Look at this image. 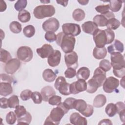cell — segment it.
Returning <instances> with one entry per match:
<instances>
[{"instance_id": "1", "label": "cell", "mask_w": 125, "mask_h": 125, "mask_svg": "<svg viewBox=\"0 0 125 125\" xmlns=\"http://www.w3.org/2000/svg\"><path fill=\"white\" fill-rule=\"evenodd\" d=\"M56 42L57 44L61 46L63 52L66 54L73 51L76 40L74 37L71 35H66L63 32H60L57 35Z\"/></svg>"}, {"instance_id": "2", "label": "cell", "mask_w": 125, "mask_h": 125, "mask_svg": "<svg viewBox=\"0 0 125 125\" xmlns=\"http://www.w3.org/2000/svg\"><path fill=\"white\" fill-rule=\"evenodd\" d=\"M68 111L64 107L63 103H61L57 105V107L52 109L50 115L46 119L44 125H59L64 114H66Z\"/></svg>"}, {"instance_id": "3", "label": "cell", "mask_w": 125, "mask_h": 125, "mask_svg": "<svg viewBox=\"0 0 125 125\" xmlns=\"http://www.w3.org/2000/svg\"><path fill=\"white\" fill-rule=\"evenodd\" d=\"M55 13V8L52 5H41L35 8L33 14L35 18L42 19L46 17H50Z\"/></svg>"}, {"instance_id": "4", "label": "cell", "mask_w": 125, "mask_h": 125, "mask_svg": "<svg viewBox=\"0 0 125 125\" xmlns=\"http://www.w3.org/2000/svg\"><path fill=\"white\" fill-rule=\"evenodd\" d=\"M70 84L66 82L65 79L63 77L59 76L57 78L55 82L54 86L61 94L66 96L71 94L69 89Z\"/></svg>"}, {"instance_id": "5", "label": "cell", "mask_w": 125, "mask_h": 125, "mask_svg": "<svg viewBox=\"0 0 125 125\" xmlns=\"http://www.w3.org/2000/svg\"><path fill=\"white\" fill-rule=\"evenodd\" d=\"M17 57L19 60L26 62L30 61L33 56L32 50L30 47L27 46L20 47L17 52Z\"/></svg>"}, {"instance_id": "6", "label": "cell", "mask_w": 125, "mask_h": 125, "mask_svg": "<svg viewBox=\"0 0 125 125\" xmlns=\"http://www.w3.org/2000/svg\"><path fill=\"white\" fill-rule=\"evenodd\" d=\"M111 65L113 69H120L125 67V61L124 56L119 52H113L110 56Z\"/></svg>"}, {"instance_id": "7", "label": "cell", "mask_w": 125, "mask_h": 125, "mask_svg": "<svg viewBox=\"0 0 125 125\" xmlns=\"http://www.w3.org/2000/svg\"><path fill=\"white\" fill-rule=\"evenodd\" d=\"M119 80L111 76L106 79L103 84V88L105 92L111 93L117 89L119 86Z\"/></svg>"}, {"instance_id": "8", "label": "cell", "mask_w": 125, "mask_h": 125, "mask_svg": "<svg viewBox=\"0 0 125 125\" xmlns=\"http://www.w3.org/2000/svg\"><path fill=\"white\" fill-rule=\"evenodd\" d=\"M93 38L97 47H104L107 44V37L104 30L97 29L93 34Z\"/></svg>"}, {"instance_id": "9", "label": "cell", "mask_w": 125, "mask_h": 125, "mask_svg": "<svg viewBox=\"0 0 125 125\" xmlns=\"http://www.w3.org/2000/svg\"><path fill=\"white\" fill-rule=\"evenodd\" d=\"M63 33L66 35L77 36L81 33V29L80 25L73 23H66L62 25Z\"/></svg>"}, {"instance_id": "10", "label": "cell", "mask_w": 125, "mask_h": 125, "mask_svg": "<svg viewBox=\"0 0 125 125\" xmlns=\"http://www.w3.org/2000/svg\"><path fill=\"white\" fill-rule=\"evenodd\" d=\"M78 56L77 53L75 51H72L66 53L64 55V61L65 64L68 68H77L78 64Z\"/></svg>"}, {"instance_id": "11", "label": "cell", "mask_w": 125, "mask_h": 125, "mask_svg": "<svg viewBox=\"0 0 125 125\" xmlns=\"http://www.w3.org/2000/svg\"><path fill=\"white\" fill-rule=\"evenodd\" d=\"M60 23L59 21L55 18H51L46 20L42 24L43 29L46 32H55L59 29Z\"/></svg>"}, {"instance_id": "12", "label": "cell", "mask_w": 125, "mask_h": 125, "mask_svg": "<svg viewBox=\"0 0 125 125\" xmlns=\"http://www.w3.org/2000/svg\"><path fill=\"white\" fill-rule=\"evenodd\" d=\"M87 83L85 80L79 79L70 84L69 89L71 94H77L86 90Z\"/></svg>"}, {"instance_id": "13", "label": "cell", "mask_w": 125, "mask_h": 125, "mask_svg": "<svg viewBox=\"0 0 125 125\" xmlns=\"http://www.w3.org/2000/svg\"><path fill=\"white\" fill-rule=\"evenodd\" d=\"M21 62L20 60L13 58L11 59L5 65V71L9 74H13L15 73L20 67Z\"/></svg>"}, {"instance_id": "14", "label": "cell", "mask_w": 125, "mask_h": 125, "mask_svg": "<svg viewBox=\"0 0 125 125\" xmlns=\"http://www.w3.org/2000/svg\"><path fill=\"white\" fill-rule=\"evenodd\" d=\"M92 79L98 84L99 87H101L106 79V72L100 67H98L95 70Z\"/></svg>"}, {"instance_id": "15", "label": "cell", "mask_w": 125, "mask_h": 125, "mask_svg": "<svg viewBox=\"0 0 125 125\" xmlns=\"http://www.w3.org/2000/svg\"><path fill=\"white\" fill-rule=\"evenodd\" d=\"M61 53L59 50H55L53 53L49 56L47 59L48 64L51 67L58 66L61 62Z\"/></svg>"}, {"instance_id": "16", "label": "cell", "mask_w": 125, "mask_h": 125, "mask_svg": "<svg viewBox=\"0 0 125 125\" xmlns=\"http://www.w3.org/2000/svg\"><path fill=\"white\" fill-rule=\"evenodd\" d=\"M52 46L49 44H44L41 48L36 49V52L38 55L42 58H48L54 51Z\"/></svg>"}, {"instance_id": "17", "label": "cell", "mask_w": 125, "mask_h": 125, "mask_svg": "<svg viewBox=\"0 0 125 125\" xmlns=\"http://www.w3.org/2000/svg\"><path fill=\"white\" fill-rule=\"evenodd\" d=\"M70 122L74 125H86L87 120L77 112L73 113L69 118Z\"/></svg>"}, {"instance_id": "18", "label": "cell", "mask_w": 125, "mask_h": 125, "mask_svg": "<svg viewBox=\"0 0 125 125\" xmlns=\"http://www.w3.org/2000/svg\"><path fill=\"white\" fill-rule=\"evenodd\" d=\"M41 93L42 94L43 101L44 102H47L51 97L55 95L56 92L52 87L48 85L43 87L41 89Z\"/></svg>"}, {"instance_id": "19", "label": "cell", "mask_w": 125, "mask_h": 125, "mask_svg": "<svg viewBox=\"0 0 125 125\" xmlns=\"http://www.w3.org/2000/svg\"><path fill=\"white\" fill-rule=\"evenodd\" d=\"M83 31L87 34L93 35L94 32L98 29V26L92 21H87L84 22L82 25Z\"/></svg>"}, {"instance_id": "20", "label": "cell", "mask_w": 125, "mask_h": 125, "mask_svg": "<svg viewBox=\"0 0 125 125\" xmlns=\"http://www.w3.org/2000/svg\"><path fill=\"white\" fill-rule=\"evenodd\" d=\"M124 49L123 43L118 40H115L112 44L107 47L108 52L110 54L116 52L121 53L124 51Z\"/></svg>"}, {"instance_id": "21", "label": "cell", "mask_w": 125, "mask_h": 125, "mask_svg": "<svg viewBox=\"0 0 125 125\" xmlns=\"http://www.w3.org/2000/svg\"><path fill=\"white\" fill-rule=\"evenodd\" d=\"M13 92V88L11 83H9L0 82V95L3 96L9 95Z\"/></svg>"}, {"instance_id": "22", "label": "cell", "mask_w": 125, "mask_h": 125, "mask_svg": "<svg viewBox=\"0 0 125 125\" xmlns=\"http://www.w3.org/2000/svg\"><path fill=\"white\" fill-rule=\"evenodd\" d=\"M107 55V51L105 47H95L93 51L94 57L97 60L104 59Z\"/></svg>"}, {"instance_id": "23", "label": "cell", "mask_w": 125, "mask_h": 125, "mask_svg": "<svg viewBox=\"0 0 125 125\" xmlns=\"http://www.w3.org/2000/svg\"><path fill=\"white\" fill-rule=\"evenodd\" d=\"M90 70L86 67H82L78 70L76 73V77L78 80L81 79L86 80L90 76Z\"/></svg>"}, {"instance_id": "24", "label": "cell", "mask_w": 125, "mask_h": 125, "mask_svg": "<svg viewBox=\"0 0 125 125\" xmlns=\"http://www.w3.org/2000/svg\"><path fill=\"white\" fill-rule=\"evenodd\" d=\"M42 77L44 81L51 83L53 82L57 77V75L51 69H46L42 73Z\"/></svg>"}, {"instance_id": "25", "label": "cell", "mask_w": 125, "mask_h": 125, "mask_svg": "<svg viewBox=\"0 0 125 125\" xmlns=\"http://www.w3.org/2000/svg\"><path fill=\"white\" fill-rule=\"evenodd\" d=\"M106 102V98L103 94H99L97 95L94 99L93 106L97 108H100L103 106Z\"/></svg>"}, {"instance_id": "26", "label": "cell", "mask_w": 125, "mask_h": 125, "mask_svg": "<svg viewBox=\"0 0 125 125\" xmlns=\"http://www.w3.org/2000/svg\"><path fill=\"white\" fill-rule=\"evenodd\" d=\"M87 104L82 99H76L74 103V108L82 113L87 107Z\"/></svg>"}, {"instance_id": "27", "label": "cell", "mask_w": 125, "mask_h": 125, "mask_svg": "<svg viewBox=\"0 0 125 125\" xmlns=\"http://www.w3.org/2000/svg\"><path fill=\"white\" fill-rule=\"evenodd\" d=\"M93 22L98 26L104 27L106 26L108 19L103 15H97L93 19Z\"/></svg>"}, {"instance_id": "28", "label": "cell", "mask_w": 125, "mask_h": 125, "mask_svg": "<svg viewBox=\"0 0 125 125\" xmlns=\"http://www.w3.org/2000/svg\"><path fill=\"white\" fill-rule=\"evenodd\" d=\"M18 18L21 22H27L30 21L31 19V15L27 10L24 9L19 12Z\"/></svg>"}, {"instance_id": "29", "label": "cell", "mask_w": 125, "mask_h": 125, "mask_svg": "<svg viewBox=\"0 0 125 125\" xmlns=\"http://www.w3.org/2000/svg\"><path fill=\"white\" fill-rule=\"evenodd\" d=\"M121 23L119 20L115 18H111L108 20L106 23V27L107 29L109 30H116L119 27Z\"/></svg>"}, {"instance_id": "30", "label": "cell", "mask_w": 125, "mask_h": 125, "mask_svg": "<svg viewBox=\"0 0 125 125\" xmlns=\"http://www.w3.org/2000/svg\"><path fill=\"white\" fill-rule=\"evenodd\" d=\"M85 16L84 11L80 8L75 9L72 13V17L74 20L77 21H83Z\"/></svg>"}, {"instance_id": "31", "label": "cell", "mask_w": 125, "mask_h": 125, "mask_svg": "<svg viewBox=\"0 0 125 125\" xmlns=\"http://www.w3.org/2000/svg\"><path fill=\"white\" fill-rule=\"evenodd\" d=\"M99 88L98 84L91 78L87 83V88L86 91L89 93H95Z\"/></svg>"}, {"instance_id": "32", "label": "cell", "mask_w": 125, "mask_h": 125, "mask_svg": "<svg viewBox=\"0 0 125 125\" xmlns=\"http://www.w3.org/2000/svg\"><path fill=\"white\" fill-rule=\"evenodd\" d=\"M106 114L110 117H113L117 113V108L115 104L113 103L108 104L105 108Z\"/></svg>"}, {"instance_id": "33", "label": "cell", "mask_w": 125, "mask_h": 125, "mask_svg": "<svg viewBox=\"0 0 125 125\" xmlns=\"http://www.w3.org/2000/svg\"><path fill=\"white\" fill-rule=\"evenodd\" d=\"M109 9L113 12L119 11L121 9L122 5V1L117 0H110L109 1Z\"/></svg>"}, {"instance_id": "34", "label": "cell", "mask_w": 125, "mask_h": 125, "mask_svg": "<svg viewBox=\"0 0 125 125\" xmlns=\"http://www.w3.org/2000/svg\"><path fill=\"white\" fill-rule=\"evenodd\" d=\"M9 28L12 32L15 34L20 33L22 29L21 24L17 21H12L10 23Z\"/></svg>"}, {"instance_id": "35", "label": "cell", "mask_w": 125, "mask_h": 125, "mask_svg": "<svg viewBox=\"0 0 125 125\" xmlns=\"http://www.w3.org/2000/svg\"><path fill=\"white\" fill-rule=\"evenodd\" d=\"M32 121V116L29 112H27L22 117L18 118V125H29Z\"/></svg>"}, {"instance_id": "36", "label": "cell", "mask_w": 125, "mask_h": 125, "mask_svg": "<svg viewBox=\"0 0 125 125\" xmlns=\"http://www.w3.org/2000/svg\"><path fill=\"white\" fill-rule=\"evenodd\" d=\"M35 28L32 25H28L24 27L23 33L24 36L27 38L32 37L35 34Z\"/></svg>"}, {"instance_id": "37", "label": "cell", "mask_w": 125, "mask_h": 125, "mask_svg": "<svg viewBox=\"0 0 125 125\" xmlns=\"http://www.w3.org/2000/svg\"><path fill=\"white\" fill-rule=\"evenodd\" d=\"M11 59H12V57L10 53L8 52L7 50L1 48L0 55V62L6 63Z\"/></svg>"}, {"instance_id": "38", "label": "cell", "mask_w": 125, "mask_h": 125, "mask_svg": "<svg viewBox=\"0 0 125 125\" xmlns=\"http://www.w3.org/2000/svg\"><path fill=\"white\" fill-rule=\"evenodd\" d=\"M8 101L9 108H16V106L19 105V100L18 96L17 95H12L8 99Z\"/></svg>"}, {"instance_id": "39", "label": "cell", "mask_w": 125, "mask_h": 125, "mask_svg": "<svg viewBox=\"0 0 125 125\" xmlns=\"http://www.w3.org/2000/svg\"><path fill=\"white\" fill-rule=\"evenodd\" d=\"M111 67L110 62L107 60L103 59L100 62L99 67L105 72L110 70Z\"/></svg>"}, {"instance_id": "40", "label": "cell", "mask_w": 125, "mask_h": 125, "mask_svg": "<svg viewBox=\"0 0 125 125\" xmlns=\"http://www.w3.org/2000/svg\"><path fill=\"white\" fill-rule=\"evenodd\" d=\"M14 112L16 114L17 118H19L25 115L27 111L24 106L19 105L16 107Z\"/></svg>"}, {"instance_id": "41", "label": "cell", "mask_w": 125, "mask_h": 125, "mask_svg": "<svg viewBox=\"0 0 125 125\" xmlns=\"http://www.w3.org/2000/svg\"><path fill=\"white\" fill-rule=\"evenodd\" d=\"M17 118V117L16 114L13 111H10L6 116V123L9 125H13L16 122Z\"/></svg>"}, {"instance_id": "42", "label": "cell", "mask_w": 125, "mask_h": 125, "mask_svg": "<svg viewBox=\"0 0 125 125\" xmlns=\"http://www.w3.org/2000/svg\"><path fill=\"white\" fill-rule=\"evenodd\" d=\"M27 4L26 0H18L14 5L15 9L18 11H21L26 7Z\"/></svg>"}, {"instance_id": "43", "label": "cell", "mask_w": 125, "mask_h": 125, "mask_svg": "<svg viewBox=\"0 0 125 125\" xmlns=\"http://www.w3.org/2000/svg\"><path fill=\"white\" fill-rule=\"evenodd\" d=\"M31 98L32 99L33 102L36 104H41L42 101V97L41 93L38 91L32 92Z\"/></svg>"}, {"instance_id": "44", "label": "cell", "mask_w": 125, "mask_h": 125, "mask_svg": "<svg viewBox=\"0 0 125 125\" xmlns=\"http://www.w3.org/2000/svg\"><path fill=\"white\" fill-rule=\"evenodd\" d=\"M76 99L73 98H66L64 101L62 103L64 107L69 110L70 109H72L74 108V103Z\"/></svg>"}, {"instance_id": "45", "label": "cell", "mask_w": 125, "mask_h": 125, "mask_svg": "<svg viewBox=\"0 0 125 125\" xmlns=\"http://www.w3.org/2000/svg\"><path fill=\"white\" fill-rule=\"evenodd\" d=\"M95 10L101 15H105L109 12V4L98 5L95 7Z\"/></svg>"}, {"instance_id": "46", "label": "cell", "mask_w": 125, "mask_h": 125, "mask_svg": "<svg viewBox=\"0 0 125 125\" xmlns=\"http://www.w3.org/2000/svg\"><path fill=\"white\" fill-rule=\"evenodd\" d=\"M62 98L58 95H53L48 100L49 104L52 105H58L61 103Z\"/></svg>"}, {"instance_id": "47", "label": "cell", "mask_w": 125, "mask_h": 125, "mask_svg": "<svg viewBox=\"0 0 125 125\" xmlns=\"http://www.w3.org/2000/svg\"><path fill=\"white\" fill-rule=\"evenodd\" d=\"M104 31L106 33L107 37V44L111 43L115 39V33L114 31L107 29H105Z\"/></svg>"}, {"instance_id": "48", "label": "cell", "mask_w": 125, "mask_h": 125, "mask_svg": "<svg viewBox=\"0 0 125 125\" xmlns=\"http://www.w3.org/2000/svg\"><path fill=\"white\" fill-rule=\"evenodd\" d=\"M32 92L29 89H25L22 91L20 94V97L23 101H27L31 98Z\"/></svg>"}, {"instance_id": "49", "label": "cell", "mask_w": 125, "mask_h": 125, "mask_svg": "<svg viewBox=\"0 0 125 125\" xmlns=\"http://www.w3.org/2000/svg\"><path fill=\"white\" fill-rule=\"evenodd\" d=\"M44 38L48 42H51L56 40L57 35L53 32H47L45 34Z\"/></svg>"}, {"instance_id": "50", "label": "cell", "mask_w": 125, "mask_h": 125, "mask_svg": "<svg viewBox=\"0 0 125 125\" xmlns=\"http://www.w3.org/2000/svg\"><path fill=\"white\" fill-rule=\"evenodd\" d=\"M93 111L94 109L93 106L90 104H87L86 108L81 114L85 117H89L93 114Z\"/></svg>"}, {"instance_id": "51", "label": "cell", "mask_w": 125, "mask_h": 125, "mask_svg": "<svg viewBox=\"0 0 125 125\" xmlns=\"http://www.w3.org/2000/svg\"><path fill=\"white\" fill-rule=\"evenodd\" d=\"M65 77L67 78H72L76 75V71L75 69L72 68H68L64 72Z\"/></svg>"}, {"instance_id": "52", "label": "cell", "mask_w": 125, "mask_h": 125, "mask_svg": "<svg viewBox=\"0 0 125 125\" xmlns=\"http://www.w3.org/2000/svg\"><path fill=\"white\" fill-rule=\"evenodd\" d=\"M114 75L118 78H122L125 75V67L120 69H113Z\"/></svg>"}, {"instance_id": "53", "label": "cell", "mask_w": 125, "mask_h": 125, "mask_svg": "<svg viewBox=\"0 0 125 125\" xmlns=\"http://www.w3.org/2000/svg\"><path fill=\"white\" fill-rule=\"evenodd\" d=\"M0 82L9 83H11L13 82L12 78L6 74H0Z\"/></svg>"}, {"instance_id": "54", "label": "cell", "mask_w": 125, "mask_h": 125, "mask_svg": "<svg viewBox=\"0 0 125 125\" xmlns=\"http://www.w3.org/2000/svg\"><path fill=\"white\" fill-rule=\"evenodd\" d=\"M117 108V113L119 114L120 112L125 110V105L124 103L122 102H118L115 104Z\"/></svg>"}, {"instance_id": "55", "label": "cell", "mask_w": 125, "mask_h": 125, "mask_svg": "<svg viewBox=\"0 0 125 125\" xmlns=\"http://www.w3.org/2000/svg\"><path fill=\"white\" fill-rule=\"evenodd\" d=\"M0 108L5 109L9 107L8 101L7 99L4 97L1 98L0 99Z\"/></svg>"}, {"instance_id": "56", "label": "cell", "mask_w": 125, "mask_h": 125, "mask_svg": "<svg viewBox=\"0 0 125 125\" xmlns=\"http://www.w3.org/2000/svg\"><path fill=\"white\" fill-rule=\"evenodd\" d=\"M7 6L5 2L3 0H0V12H3L5 11L6 9Z\"/></svg>"}, {"instance_id": "57", "label": "cell", "mask_w": 125, "mask_h": 125, "mask_svg": "<svg viewBox=\"0 0 125 125\" xmlns=\"http://www.w3.org/2000/svg\"><path fill=\"white\" fill-rule=\"evenodd\" d=\"M98 124L99 125H112V123L111 120L105 119H103L101 120Z\"/></svg>"}, {"instance_id": "58", "label": "cell", "mask_w": 125, "mask_h": 125, "mask_svg": "<svg viewBox=\"0 0 125 125\" xmlns=\"http://www.w3.org/2000/svg\"><path fill=\"white\" fill-rule=\"evenodd\" d=\"M56 2L59 4H61L63 6H66L67 4H68V0H56Z\"/></svg>"}, {"instance_id": "59", "label": "cell", "mask_w": 125, "mask_h": 125, "mask_svg": "<svg viewBox=\"0 0 125 125\" xmlns=\"http://www.w3.org/2000/svg\"><path fill=\"white\" fill-rule=\"evenodd\" d=\"M125 110H124L123 111L120 112L119 113V115L120 116V118L121 121L123 123L125 122Z\"/></svg>"}, {"instance_id": "60", "label": "cell", "mask_w": 125, "mask_h": 125, "mask_svg": "<svg viewBox=\"0 0 125 125\" xmlns=\"http://www.w3.org/2000/svg\"><path fill=\"white\" fill-rule=\"evenodd\" d=\"M78 2L80 3L81 5H84L87 4L88 3L89 1L88 0H78Z\"/></svg>"}, {"instance_id": "61", "label": "cell", "mask_w": 125, "mask_h": 125, "mask_svg": "<svg viewBox=\"0 0 125 125\" xmlns=\"http://www.w3.org/2000/svg\"><path fill=\"white\" fill-rule=\"evenodd\" d=\"M41 2L43 3H49L50 1H41Z\"/></svg>"}]
</instances>
